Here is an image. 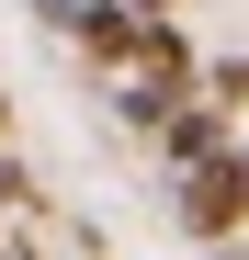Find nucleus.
I'll return each mask as SVG.
<instances>
[{
	"label": "nucleus",
	"mask_w": 249,
	"mask_h": 260,
	"mask_svg": "<svg viewBox=\"0 0 249 260\" xmlns=\"http://www.w3.org/2000/svg\"><path fill=\"white\" fill-rule=\"evenodd\" d=\"M170 215H181V238H227V226H249V147L181 170V181H170Z\"/></svg>",
	"instance_id": "nucleus-1"
},
{
	"label": "nucleus",
	"mask_w": 249,
	"mask_h": 260,
	"mask_svg": "<svg viewBox=\"0 0 249 260\" xmlns=\"http://www.w3.org/2000/svg\"><path fill=\"white\" fill-rule=\"evenodd\" d=\"M147 136H159V158H170V181H181V170H204V158H227V147H238V136H227V113H215V102H193V91H181L170 113H159Z\"/></svg>",
	"instance_id": "nucleus-2"
},
{
	"label": "nucleus",
	"mask_w": 249,
	"mask_h": 260,
	"mask_svg": "<svg viewBox=\"0 0 249 260\" xmlns=\"http://www.w3.org/2000/svg\"><path fill=\"white\" fill-rule=\"evenodd\" d=\"M193 91L215 102V113H238V102H249V57H227V68H193Z\"/></svg>",
	"instance_id": "nucleus-3"
},
{
	"label": "nucleus",
	"mask_w": 249,
	"mask_h": 260,
	"mask_svg": "<svg viewBox=\"0 0 249 260\" xmlns=\"http://www.w3.org/2000/svg\"><path fill=\"white\" fill-rule=\"evenodd\" d=\"M124 12H136V23H181V0H124Z\"/></svg>",
	"instance_id": "nucleus-4"
},
{
	"label": "nucleus",
	"mask_w": 249,
	"mask_h": 260,
	"mask_svg": "<svg viewBox=\"0 0 249 260\" xmlns=\"http://www.w3.org/2000/svg\"><path fill=\"white\" fill-rule=\"evenodd\" d=\"M0 147H12V102H0Z\"/></svg>",
	"instance_id": "nucleus-5"
},
{
	"label": "nucleus",
	"mask_w": 249,
	"mask_h": 260,
	"mask_svg": "<svg viewBox=\"0 0 249 260\" xmlns=\"http://www.w3.org/2000/svg\"><path fill=\"white\" fill-rule=\"evenodd\" d=\"M0 260H23V249H0Z\"/></svg>",
	"instance_id": "nucleus-6"
}]
</instances>
